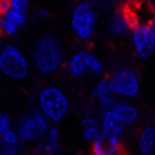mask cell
<instances>
[{"mask_svg": "<svg viewBox=\"0 0 155 155\" xmlns=\"http://www.w3.org/2000/svg\"><path fill=\"white\" fill-rule=\"evenodd\" d=\"M31 64L44 76L59 71L61 67L65 64V61H64V50H62L61 42L51 34L41 36L33 47Z\"/></svg>", "mask_w": 155, "mask_h": 155, "instance_id": "cell-1", "label": "cell"}, {"mask_svg": "<svg viewBox=\"0 0 155 155\" xmlns=\"http://www.w3.org/2000/svg\"><path fill=\"white\" fill-rule=\"evenodd\" d=\"M37 110L50 123H61L70 112V98L61 87L47 85L37 95Z\"/></svg>", "mask_w": 155, "mask_h": 155, "instance_id": "cell-2", "label": "cell"}, {"mask_svg": "<svg viewBox=\"0 0 155 155\" xmlns=\"http://www.w3.org/2000/svg\"><path fill=\"white\" fill-rule=\"evenodd\" d=\"M31 70V61L17 45H3L0 50V73L12 81L25 79Z\"/></svg>", "mask_w": 155, "mask_h": 155, "instance_id": "cell-3", "label": "cell"}, {"mask_svg": "<svg viewBox=\"0 0 155 155\" xmlns=\"http://www.w3.org/2000/svg\"><path fill=\"white\" fill-rule=\"evenodd\" d=\"M50 121L45 116L39 112V110H33L25 113L20 121L17 123L16 132L20 138L22 143H41L44 140V137L47 135L48 129H50Z\"/></svg>", "mask_w": 155, "mask_h": 155, "instance_id": "cell-4", "label": "cell"}, {"mask_svg": "<svg viewBox=\"0 0 155 155\" xmlns=\"http://www.w3.org/2000/svg\"><path fill=\"white\" fill-rule=\"evenodd\" d=\"M96 12L88 2H79L71 11L70 27L73 34L82 42H88L96 30Z\"/></svg>", "mask_w": 155, "mask_h": 155, "instance_id": "cell-5", "label": "cell"}, {"mask_svg": "<svg viewBox=\"0 0 155 155\" xmlns=\"http://www.w3.org/2000/svg\"><path fill=\"white\" fill-rule=\"evenodd\" d=\"M129 34L135 54L141 59H149L155 51V16L147 22L134 23Z\"/></svg>", "mask_w": 155, "mask_h": 155, "instance_id": "cell-6", "label": "cell"}, {"mask_svg": "<svg viewBox=\"0 0 155 155\" xmlns=\"http://www.w3.org/2000/svg\"><path fill=\"white\" fill-rule=\"evenodd\" d=\"M67 71L71 78H84L87 73L101 76L104 73V64L102 61L88 50H78L65 62Z\"/></svg>", "mask_w": 155, "mask_h": 155, "instance_id": "cell-7", "label": "cell"}, {"mask_svg": "<svg viewBox=\"0 0 155 155\" xmlns=\"http://www.w3.org/2000/svg\"><path fill=\"white\" fill-rule=\"evenodd\" d=\"M109 79L112 82V87L115 90V95L124 98V99H134L140 95V79L138 74L129 67L116 68Z\"/></svg>", "mask_w": 155, "mask_h": 155, "instance_id": "cell-8", "label": "cell"}, {"mask_svg": "<svg viewBox=\"0 0 155 155\" xmlns=\"http://www.w3.org/2000/svg\"><path fill=\"white\" fill-rule=\"evenodd\" d=\"M92 155H121L123 140L101 132L92 143Z\"/></svg>", "mask_w": 155, "mask_h": 155, "instance_id": "cell-9", "label": "cell"}, {"mask_svg": "<svg viewBox=\"0 0 155 155\" xmlns=\"http://www.w3.org/2000/svg\"><path fill=\"white\" fill-rule=\"evenodd\" d=\"M109 112L112 113V116L118 121L120 124H123L124 127H129V126H134L137 121H138V109L130 104L129 101H118L116 99L113 102V106L109 107Z\"/></svg>", "mask_w": 155, "mask_h": 155, "instance_id": "cell-10", "label": "cell"}, {"mask_svg": "<svg viewBox=\"0 0 155 155\" xmlns=\"http://www.w3.org/2000/svg\"><path fill=\"white\" fill-rule=\"evenodd\" d=\"M92 96L101 106V109H109V107L113 106V102L116 101L118 96L115 95V90L112 87V82L109 79V76L107 78H101V79L93 85Z\"/></svg>", "mask_w": 155, "mask_h": 155, "instance_id": "cell-11", "label": "cell"}, {"mask_svg": "<svg viewBox=\"0 0 155 155\" xmlns=\"http://www.w3.org/2000/svg\"><path fill=\"white\" fill-rule=\"evenodd\" d=\"M132 27H134V23H132V19L129 17L127 11L116 12L115 16L110 17L109 25H107L110 34H113L115 37H123V36L129 34L130 30H132Z\"/></svg>", "mask_w": 155, "mask_h": 155, "instance_id": "cell-12", "label": "cell"}, {"mask_svg": "<svg viewBox=\"0 0 155 155\" xmlns=\"http://www.w3.org/2000/svg\"><path fill=\"white\" fill-rule=\"evenodd\" d=\"M137 149L140 155H152L155 150V126H144L138 132Z\"/></svg>", "mask_w": 155, "mask_h": 155, "instance_id": "cell-13", "label": "cell"}, {"mask_svg": "<svg viewBox=\"0 0 155 155\" xmlns=\"http://www.w3.org/2000/svg\"><path fill=\"white\" fill-rule=\"evenodd\" d=\"M99 124H101V132L123 140V137L126 134V127L113 118L109 109H102V112L99 115Z\"/></svg>", "mask_w": 155, "mask_h": 155, "instance_id": "cell-14", "label": "cell"}, {"mask_svg": "<svg viewBox=\"0 0 155 155\" xmlns=\"http://www.w3.org/2000/svg\"><path fill=\"white\" fill-rule=\"evenodd\" d=\"M61 147V132L56 126H50L47 135L41 141V155H58Z\"/></svg>", "mask_w": 155, "mask_h": 155, "instance_id": "cell-15", "label": "cell"}, {"mask_svg": "<svg viewBox=\"0 0 155 155\" xmlns=\"http://www.w3.org/2000/svg\"><path fill=\"white\" fill-rule=\"evenodd\" d=\"M22 141L16 132V129L0 135V155H19Z\"/></svg>", "mask_w": 155, "mask_h": 155, "instance_id": "cell-16", "label": "cell"}, {"mask_svg": "<svg viewBox=\"0 0 155 155\" xmlns=\"http://www.w3.org/2000/svg\"><path fill=\"white\" fill-rule=\"evenodd\" d=\"M81 134L84 141L92 144L95 138L101 134V124H99V118L95 115H85L81 120Z\"/></svg>", "mask_w": 155, "mask_h": 155, "instance_id": "cell-17", "label": "cell"}, {"mask_svg": "<svg viewBox=\"0 0 155 155\" xmlns=\"http://www.w3.org/2000/svg\"><path fill=\"white\" fill-rule=\"evenodd\" d=\"M19 31H20V25L8 12V9L0 12V34L3 37H12Z\"/></svg>", "mask_w": 155, "mask_h": 155, "instance_id": "cell-18", "label": "cell"}, {"mask_svg": "<svg viewBox=\"0 0 155 155\" xmlns=\"http://www.w3.org/2000/svg\"><path fill=\"white\" fill-rule=\"evenodd\" d=\"M12 129V120H11V116L3 113V112H0V135L11 130Z\"/></svg>", "mask_w": 155, "mask_h": 155, "instance_id": "cell-19", "label": "cell"}, {"mask_svg": "<svg viewBox=\"0 0 155 155\" xmlns=\"http://www.w3.org/2000/svg\"><path fill=\"white\" fill-rule=\"evenodd\" d=\"M9 8L22 12H30V0H11Z\"/></svg>", "mask_w": 155, "mask_h": 155, "instance_id": "cell-20", "label": "cell"}, {"mask_svg": "<svg viewBox=\"0 0 155 155\" xmlns=\"http://www.w3.org/2000/svg\"><path fill=\"white\" fill-rule=\"evenodd\" d=\"M48 16H50V12L47 8H37L33 14V17L36 20H45V19H48Z\"/></svg>", "mask_w": 155, "mask_h": 155, "instance_id": "cell-21", "label": "cell"}, {"mask_svg": "<svg viewBox=\"0 0 155 155\" xmlns=\"http://www.w3.org/2000/svg\"><path fill=\"white\" fill-rule=\"evenodd\" d=\"M9 2L11 0H0V12H3L9 8Z\"/></svg>", "mask_w": 155, "mask_h": 155, "instance_id": "cell-22", "label": "cell"}, {"mask_svg": "<svg viewBox=\"0 0 155 155\" xmlns=\"http://www.w3.org/2000/svg\"><path fill=\"white\" fill-rule=\"evenodd\" d=\"M2 48H3V36L0 34V50H2Z\"/></svg>", "mask_w": 155, "mask_h": 155, "instance_id": "cell-23", "label": "cell"}, {"mask_svg": "<svg viewBox=\"0 0 155 155\" xmlns=\"http://www.w3.org/2000/svg\"><path fill=\"white\" fill-rule=\"evenodd\" d=\"M149 2H150V6H152V9L155 11V0H149Z\"/></svg>", "mask_w": 155, "mask_h": 155, "instance_id": "cell-24", "label": "cell"}, {"mask_svg": "<svg viewBox=\"0 0 155 155\" xmlns=\"http://www.w3.org/2000/svg\"><path fill=\"white\" fill-rule=\"evenodd\" d=\"M81 2H88V0H81Z\"/></svg>", "mask_w": 155, "mask_h": 155, "instance_id": "cell-25", "label": "cell"}, {"mask_svg": "<svg viewBox=\"0 0 155 155\" xmlns=\"http://www.w3.org/2000/svg\"><path fill=\"white\" fill-rule=\"evenodd\" d=\"M74 155H81V153H74Z\"/></svg>", "mask_w": 155, "mask_h": 155, "instance_id": "cell-26", "label": "cell"}, {"mask_svg": "<svg viewBox=\"0 0 155 155\" xmlns=\"http://www.w3.org/2000/svg\"><path fill=\"white\" fill-rule=\"evenodd\" d=\"M152 155H153V153H152Z\"/></svg>", "mask_w": 155, "mask_h": 155, "instance_id": "cell-27", "label": "cell"}]
</instances>
